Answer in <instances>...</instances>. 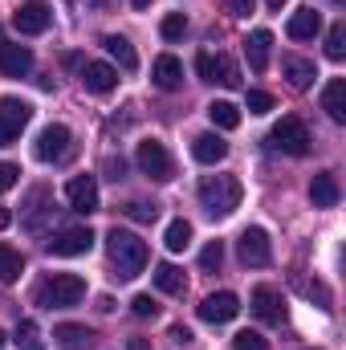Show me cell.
I'll use <instances>...</instances> for the list:
<instances>
[{
  "label": "cell",
  "mask_w": 346,
  "mask_h": 350,
  "mask_svg": "<svg viewBox=\"0 0 346 350\" xmlns=\"http://www.w3.org/2000/svg\"><path fill=\"white\" fill-rule=\"evenodd\" d=\"M82 86L90 94H110V90L118 86V70L106 66V62H86L82 66Z\"/></svg>",
  "instance_id": "16"
},
{
  "label": "cell",
  "mask_w": 346,
  "mask_h": 350,
  "mask_svg": "<svg viewBox=\"0 0 346 350\" xmlns=\"http://www.w3.org/2000/svg\"><path fill=\"white\" fill-rule=\"evenodd\" d=\"M285 33H289L293 41H314V37L322 33V12H318V8H297V12L289 16Z\"/></svg>",
  "instance_id": "17"
},
{
  "label": "cell",
  "mask_w": 346,
  "mask_h": 350,
  "mask_svg": "<svg viewBox=\"0 0 346 350\" xmlns=\"http://www.w3.org/2000/svg\"><path fill=\"white\" fill-rule=\"evenodd\" d=\"M245 53H249L253 74H265L269 70V53H273V33L269 29H253L249 41H245Z\"/></svg>",
  "instance_id": "18"
},
{
  "label": "cell",
  "mask_w": 346,
  "mask_h": 350,
  "mask_svg": "<svg viewBox=\"0 0 346 350\" xmlns=\"http://www.w3.org/2000/svg\"><path fill=\"white\" fill-rule=\"evenodd\" d=\"M70 151H74V135H70V126H62V122H49V126L37 135V143H33V155H37L41 163H66Z\"/></svg>",
  "instance_id": "4"
},
{
  "label": "cell",
  "mask_w": 346,
  "mask_h": 350,
  "mask_svg": "<svg viewBox=\"0 0 346 350\" xmlns=\"http://www.w3.org/2000/svg\"><path fill=\"white\" fill-rule=\"evenodd\" d=\"M338 179L334 175H314V183H310V200H314V208H334L338 204Z\"/></svg>",
  "instance_id": "24"
},
{
  "label": "cell",
  "mask_w": 346,
  "mask_h": 350,
  "mask_svg": "<svg viewBox=\"0 0 346 350\" xmlns=\"http://www.w3.org/2000/svg\"><path fill=\"white\" fill-rule=\"evenodd\" d=\"M232 347L237 350H265V338H261L257 330H241V334L232 338Z\"/></svg>",
  "instance_id": "37"
},
{
  "label": "cell",
  "mask_w": 346,
  "mask_h": 350,
  "mask_svg": "<svg viewBox=\"0 0 346 350\" xmlns=\"http://www.w3.org/2000/svg\"><path fill=\"white\" fill-rule=\"evenodd\" d=\"M241 179L237 175H204L200 179V204L208 208V216H232L241 208Z\"/></svg>",
  "instance_id": "2"
},
{
  "label": "cell",
  "mask_w": 346,
  "mask_h": 350,
  "mask_svg": "<svg viewBox=\"0 0 346 350\" xmlns=\"http://www.w3.org/2000/svg\"><path fill=\"white\" fill-rule=\"evenodd\" d=\"M326 57L330 62H343L346 57V25H330V33H326Z\"/></svg>",
  "instance_id": "31"
},
{
  "label": "cell",
  "mask_w": 346,
  "mask_h": 350,
  "mask_svg": "<svg viewBox=\"0 0 346 350\" xmlns=\"http://www.w3.org/2000/svg\"><path fill=\"white\" fill-rule=\"evenodd\" d=\"M135 159H139V167L147 179H155V183H168L175 175V163H172V151L159 143V139H143L139 143V151H135Z\"/></svg>",
  "instance_id": "5"
},
{
  "label": "cell",
  "mask_w": 346,
  "mask_h": 350,
  "mask_svg": "<svg viewBox=\"0 0 346 350\" xmlns=\"http://www.w3.org/2000/svg\"><path fill=\"white\" fill-rule=\"evenodd\" d=\"M237 253H241V261L253 265V269H261V265L273 261V245H269V232L265 228H245L241 232V241H237Z\"/></svg>",
  "instance_id": "10"
},
{
  "label": "cell",
  "mask_w": 346,
  "mask_h": 350,
  "mask_svg": "<svg viewBox=\"0 0 346 350\" xmlns=\"http://www.w3.org/2000/svg\"><path fill=\"white\" fill-rule=\"evenodd\" d=\"M94 249V232H90L86 224H78V228H62L53 241H49V253L53 257H82Z\"/></svg>",
  "instance_id": "11"
},
{
  "label": "cell",
  "mask_w": 346,
  "mask_h": 350,
  "mask_svg": "<svg viewBox=\"0 0 346 350\" xmlns=\"http://www.w3.org/2000/svg\"><path fill=\"white\" fill-rule=\"evenodd\" d=\"M131 350H147V342L143 338H131Z\"/></svg>",
  "instance_id": "44"
},
{
  "label": "cell",
  "mask_w": 346,
  "mask_h": 350,
  "mask_svg": "<svg viewBox=\"0 0 346 350\" xmlns=\"http://www.w3.org/2000/svg\"><path fill=\"white\" fill-rule=\"evenodd\" d=\"M273 143L285 151V155H306L310 151V131H306V122L302 118H281L277 126H273Z\"/></svg>",
  "instance_id": "8"
},
{
  "label": "cell",
  "mask_w": 346,
  "mask_h": 350,
  "mask_svg": "<svg viewBox=\"0 0 346 350\" xmlns=\"http://www.w3.org/2000/svg\"><path fill=\"white\" fill-rule=\"evenodd\" d=\"M196 74L204 78V82H220V86H241V70H237V62L232 57H224V53H200L196 57Z\"/></svg>",
  "instance_id": "7"
},
{
  "label": "cell",
  "mask_w": 346,
  "mask_h": 350,
  "mask_svg": "<svg viewBox=\"0 0 346 350\" xmlns=\"http://www.w3.org/2000/svg\"><path fill=\"white\" fill-rule=\"evenodd\" d=\"M12 25H16V33L37 37V33H45V29L53 25V12H49L45 0H25V4L12 12Z\"/></svg>",
  "instance_id": "9"
},
{
  "label": "cell",
  "mask_w": 346,
  "mask_h": 350,
  "mask_svg": "<svg viewBox=\"0 0 346 350\" xmlns=\"http://www.w3.org/2000/svg\"><path fill=\"white\" fill-rule=\"evenodd\" d=\"M151 82H155L159 90H179L183 86V62L172 57V53L155 57V66H151Z\"/></svg>",
  "instance_id": "19"
},
{
  "label": "cell",
  "mask_w": 346,
  "mask_h": 350,
  "mask_svg": "<svg viewBox=\"0 0 346 350\" xmlns=\"http://www.w3.org/2000/svg\"><path fill=\"white\" fill-rule=\"evenodd\" d=\"M322 110L330 114V122H346V78H330L322 90Z\"/></svg>",
  "instance_id": "22"
},
{
  "label": "cell",
  "mask_w": 346,
  "mask_h": 350,
  "mask_svg": "<svg viewBox=\"0 0 346 350\" xmlns=\"http://www.w3.org/2000/svg\"><path fill=\"white\" fill-rule=\"evenodd\" d=\"M208 118H212V126H220V131H237V126H241V110H237L232 102H212V106H208Z\"/></svg>",
  "instance_id": "28"
},
{
  "label": "cell",
  "mask_w": 346,
  "mask_h": 350,
  "mask_svg": "<svg viewBox=\"0 0 346 350\" xmlns=\"http://www.w3.org/2000/svg\"><path fill=\"white\" fill-rule=\"evenodd\" d=\"M168 338L183 347V342H191V330H187V326H172V330H168Z\"/></svg>",
  "instance_id": "41"
},
{
  "label": "cell",
  "mask_w": 346,
  "mask_h": 350,
  "mask_svg": "<svg viewBox=\"0 0 346 350\" xmlns=\"http://www.w3.org/2000/svg\"><path fill=\"white\" fill-rule=\"evenodd\" d=\"M163 245H168V253H183L191 245V224L187 220H172L168 232H163Z\"/></svg>",
  "instance_id": "29"
},
{
  "label": "cell",
  "mask_w": 346,
  "mask_h": 350,
  "mask_svg": "<svg viewBox=\"0 0 346 350\" xmlns=\"http://www.w3.org/2000/svg\"><path fill=\"white\" fill-rule=\"evenodd\" d=\"M281 74L289 78V86L293 90H306V86H314V78H318V70H314V62L310 57H281Z\"/></svg>",
  "instance_id": "21"
},
{
  "label": "cell",
  "mask_w": 346,
  "mask_h": 350,
  "mask_svg": "<svg viewBox=\"0 0 346 350\" xmlns=\"http://www.w3.org/2000/svg\"><path fill=\"white\" fill-rule=\"evenodd\" d=\"M224 155H228V143H224L220 135H196V139H191V159H196V163H208V167H212V163H220Z\"/></svg>",
  "instance_id": "20"
},
{
  "label": "cell",
  "mask_w": 346,
  "mask_h": 350,
  "mask_svg": "<svg viewBox=\"0 0 346 350\" xmlns=\"http://www.w3.org/2000/svg\"><path fill=\"white\" fill-rule=\"evenodd\" d=\"M29 70H33V49L0 45V78H25Z\"/></svg>",
  "instance_id": "15"
},
{
  "label": "cell",
  "mask_w": 346,
  "mask_h": 350,
  "mask_svg": "<svg viewBox=\"0 0 346 350\" xmlns=\"http://www.w3.org/2000/svg\"><path fill=\"white\" fill-rule=\"evenodd\" d=\"M8 224H12V212H8V208H0V232H4Z\"/></svg>",
  "instance_id": "43"
},
{
  "label": "cell",
  "mask_w": 346,
  "mask_h": 350,
  "mask_svg": "<svg viewBox=\"0 0 346 350\" xmlns=\"http://www.w3.org/2000/svg\"><path fill=\"white\" fill-rule=\"evenodd\" d=\"M249 301H253V314H257L265 326H281L285 322V301H281V293L273 285H257Z\"/></svg>",
  "instance_id": "12"
},
{
  "label": "cell",
  "mask_w": 346,
  "mask_h": 350,
  "mask_svg": "<svg viewBox=\"0 0 346 350\" xmlns=\"http://www.w3.org/2000/svg\"><path fill=\"white\" fill-rule=\"evenodd\" d=\"M29 122H33V106L25 98H0V147L16 143Z\"/></svg>",
  "instance_id": "6"
},
{
  "label": "cell",
  "mask_w": 346,
  "mask_h": 350,
  "mask_svg": "<svg viewBox=\"0 0 346 350\" xmlns=\"http://www.w3.org/2000/svg\"><path fill=\"white\" fill-rule=\"evenodd\" d=\"M155 285H159V293H183V285H187V281H183V269H175V265H159V269H155Z\"/></svg>",
  "instance_id": "30"
},
{
  "label": "cell",
  "mask_w": 346,
  "mask_h": 350,
  "mask_svg": "<svg viewBox=\"0 0 346 350\" xmlns=\"http://www.w3.org/2000/svg\"><path fill=\"white\" fill-rule=\"evenodd\" d=\"M302 289H306V297H318V301H322V310H330V293H326V285H322V281H306Z\"/></svg>",
  "instance_id": "39"
},
{
  "label": "cell",
  "mask_w": 346,
  "mask_h": 350,
  "mask_svg": "<svg viewBox=\"0 0 346 350\" xmlns=\"http://www.w3.org/2000/svg\"><path fill=\"white\" fill-rule=\"evenodd\" d=\"M131 310H135V318H155V314H159V301H155L151 293H139V297L131 301Z\"/></svg>",
  "instance_id": "36"
},
{
  "label": "cell",
  "mask_w": 346,
  "mask_h": 350,
  "mask_svg": "<svg viewBox=\"0 0 346 350\" xmlns=\"http://www.w3.org/2000/svg\"><path fill=\"white\" fill-rule=\"evenodd\" d=\"M253 8H257L253 0H224V12H228V16H249Z\"/></svg>",
  "instance_id": "40"
},
{
  "label": "cell",
  "mask_w": 346,
  "mask_h": 350,
  "mask_svg": "<svg viewBox=\"0 0 346 350\" xmlns=\"http://www.w3.org/2000/svg\"><path fill=\"white\" fill-rule=\"evenodd\" d=\"M265 4H269V8H281V4H285V0H265Z\"/></svg>",
  "instance_id": "46"
},
{
  "label": "cell",
  "mask_w": 346,
  "mask_h": 350,
  "mask_svg": "<svg viewBox=\"0 0 346 350\" xmlns=\"http://www.w3.org/2000/svg\"><path fill=\"white\" fill-rule=\"evenodd\" d=\"M66 200H70V208L82 212V216L98 212V179H94V175H74V179L66 183Z\"/></svg>",
  "instance_id": "13"
},
{
  "label": "cell",
  "mask_w": 346,
  "mask_h": 350,
  "mask_svg": "<svg viewBox=\"0 0 346 350\" xmlns=\"http://www.w3.org/2000/svg\"><path fill=\"white\" fill-rule=\"evenodd\" d=\"M237 314H241L237 293H208V297L200 301V318L212 322V326H224V322H232Z\"/></svg>",
  "instance_id": "14"
},
{
  "label": "cell",
  "mask_w": 346,
  "mask_h": 350,
  "mask_svg": "<svg viewBox=\"0 0 346 350\" xmlns=\"http://www.w3.org/2000/svg\"><path fill=\"white\" fill-rule=\"evenodd\" d=\"M0 45H4V41H0Z\"/></svg>",
  "instance_id": "49"
},
{
  "label": "cell",
  "mask_w": 346,
  "mask_h": 350,
  "mask_svg": "<svg viewBox=\"0 0 346 350\" xmlns=\"http://www.w3.org/2000/svg\"><path fill=\"white\" fill-rule=\"evenodd\" d=\"M12 342L21 350H45V334H41V326L33 318H21L16 330H12Z\"/></svg>",
  "instance_id": "26"
},
{
  "label": "cell",
  "mask_w": 346,
  "mask_h": 350,
  "mask_svg": "<svg viewBox=\"0 0 346 350\" xmlns=\"http://www.w3.org/2000/svg\"><path fill=\"white\" fill-rule=\"evenodd\" d=\"M102 45H106V53L127 70V74H135L139 70V53H135V45L127 41V37H118V33H110V37H102Z\"/></svg>",
  "instance_id": "23"
},
{
  "label": "cell",
  "mask_w": 346,
  "mask_h": 350,
  "mask_svg": "<svg viewBox=\"0 0 346 350\" xmlns=\"http://www.w3.org/2000/svg\"><path fill=\"white\" fill-rule=\"evenodd\" d=\"M183 33H187V16H183V12H168L163 25H159V37H163V41H179Z\"/></svg>",
  "instance_id": "32"
},
{
  "label": "cell",
  "mask_w": 346,
  "mask_h": 350,
  "mask_svg": "<svg viewBox=\"0 0 346 350\" xmlns=\"http://www.w3.org/2000/svg\"><path fill=\"white\" fill-rule=\"evenodd\" d=\"M306 350H318V347H306Z\"/></svg>",
  "instance_id": "48"
},
{
  "label": "cell",
  "mask_w": 346,
  "mask_h": 350,
  "mask_svg": "<svg viewBox=\"0 0 346 350\" xmlns=\"http://www.w3.org/2000/svg\"><path fill=\"white\" fill-rule=\"evenodd\" d=\"M224 265V245L220 241H208L204 249H200V269H208V273H216Z\"/></svg>",
  "instance_id": "33"
},
{
  "label": "cell",
  "mask_w": 346,
  "mask_h": 350,
  "mask_svg": "<svg viewBox=\"0 0 346 350\" xmlns=\"http://www.w3.org/2000/svg\"><path fill=\"white\" fill-rule=\"evenodd\" d=\"M106 172H110V179L118 183V179H122V159H110V163H106Z\"/></svg>",
  "instance_id": "42"
},
{
  "label": "cell",
  "mask_w": 346,
  "mask_h": 350,
  "mask_svg": "<svg viewBox=\"0 0 346 350\" xmlns=\"http://www.w3.org/2000/svg\"><path fill=\"white\" fill-rule=\"evenodd\" d=\"M245 106H249V114H269V110H273V98H269L265 90H249V94H245Z\"/></svg>",
  "instance_id": "35"
},
{
  "label": "cell",
  "mask_w": 346,
  "mask_h": 350,
  "mask_svg": "<svg viewBox=\"0 0 346 350\" xmlns=\"http://www.w3.org/2000/svg\"><path fill=\"white\" fill-rule=\"evenodd\" d=\"M16 183H21V167L16 163H0V191H8Z\"/></svg>",
  "instance_id": "38"
},
{
  "label": "cell",
  "mask_w": 346,
  "mask_h": 350,
  "mask_svg": "<svg viewBox=\"0 0 346 350\" xmlns=\"http://www.w3.org/2000/svg\"><path fill=\"white\" fill-rule=\"evenodd\" d=\"M131 4H135V8H151V0H131Z\"/></svg>",
  "instance_id": "45"
},
{
  "label": "cell",
  "mask_w": 346,
  "mask_h": 350,
  "mask_svg": "<svg viewBox=\"0 0 346 350\" xmlns=\"http://www.w3.org/2000/svg\"><path fill=\"white\" fill-rule=\"evenodd\" d=\"M21 273H25V261H21V253H16L12 245H4V241H0V285H12Z\"/></svg>",
  "instance_id": "27"
},
{
  "label": "cell",
  "mask_w": 346,
  "mask_h": 350,
  "mask_svg": "<svg viewBox=\"0 0 346 350\" xmlns=\"http://www.w3.org/2000/svg\"><path fill=\"white\" fill-rule=\"evenodd\" d=\"M106 253H110V265L118 269L122 281H131V277H139V273L147 269V241H139V237L127 232V228H114V232L106 237Z\"/></svg>",
  "instance_id": "1"
},
{
  "label": "cell",
  "mask_w": 346,
  "mask_h": 350,
  "mask_svg": "<svg viewBox=\"0 0 346 350\" xmlns=\"http://www.w3.org/2000/svg\"><path fill=\"white\" fill-rule=\"evenodd\" d=\"M53 338H57L62 350H86L90 342H94V334H90L86 326H74V322H62V326L53 330Z\"/></svg>",
  "instance_id": "25"
},
{
  "label": "cell",
  "mask_w": 346,
  "mask_h": 350,
  "mask_svg": "<svg viewBox=\"0 0 346 350\" xmlns=\"http://www.w3.org/2000/svg\"><path fill=\"white\" fill-rule=\"evenodd\" d=\"M127 216H131V220H139V224H151V220L159 216V208H155V204H147V200H131V204H127Z\"/></svg>",
  "instance_id": "34"
},
{
  "label": "cell",
  "mask_w": 346,
  "mask_h": 350,
  "mask_svg": "<svg viewBox=\"0 0 346 350\" xmlns=\"http://www.w3.org/2000/svg\"><path fill=\"white\" fill-rule=\"evenodd\" d=\"M0 347H4V330H0Z\"/></svg>",
  "instance_id": "47"
},
{
  "label": "cell",
  "mask_w": 346,
  "mask_h": 350,
  "mask_svg": "<svg viewBox=\"0 0 346 350\" xmlns=\"http://www.w3.org/2000/svg\"><path fill=\"white\" fill-rule=\"evenodd\" d=\"M86 297V281L78 273H53L49 281H41L37 289V306L41 310H70Z\"/></svg>",
  "instance_id": "3"
}]
</instances>
